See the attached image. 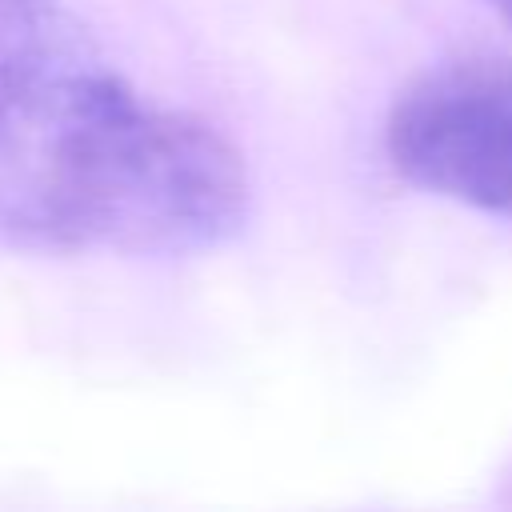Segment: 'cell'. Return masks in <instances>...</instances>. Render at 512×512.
<instances>
[{
	"label": "cell",
	"mask_w": 512,
	"mask_h": 512,
	"mask_svg": "<svg viewBox=\"0 0 512 512\" xmlns=\"http://www.w3.org/2000/svg\"><path fill=\"white\" fill-rule=\"evenodd\" d=\"M484 4H492V8H496V12H500L508 24H512V0H484Z\"/></svg>",
	"instance_id": "3957f363"
},
{
	"label": "cell",
	"mask_w": 512,
	"mask_h": 512,
	"mask_svg": "<svg viewBox=\"0 0 512 512\" xmlns=\"http://www.w3.org/2000/svg\"><path fill=\"white\" fill-rule=\"evenodd\" d=\"M392 168L444 200L512 220V56H456L420 72L384 124Z\"/></svg>",
	"instance_id": "7a4b0ae2"
},
{
	"label": "cell",
	"mask_w": 512,
	"mask_h": 512,
	"mask_svg": "<svg viewBox=\"0 0 512 512\" xmlns=\"http://www.w3.org/2000/svg\"><path fill=\"white\" fill-rule=\"evenodd\" d=\"M252 208L244 156L156 104L60 0H0V244L188 256Z\"/></svg>",
	"instance_id": "6da1fadb"
}]
</instances>
